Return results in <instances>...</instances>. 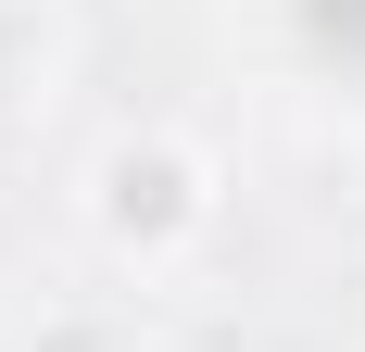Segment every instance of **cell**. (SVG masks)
<instances>
[{"label": "cell", "instance_id": "cell-1", "mask_svg": "<svg viewBox=\"0 0 365 352\" xmlns=\"http://www.w3.org/2000/svg\"><path fill=\"white\" fill-rule=\"evenodd\" d=\"M315 38H340V51H365V0H315Z\"/></svg>", "mask_w": 365, "mask_h": 352}]
</instances>
